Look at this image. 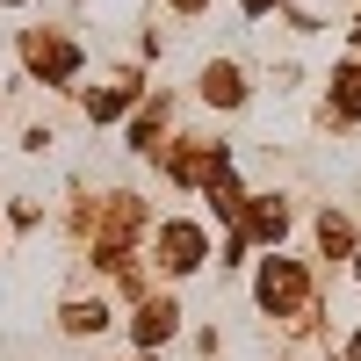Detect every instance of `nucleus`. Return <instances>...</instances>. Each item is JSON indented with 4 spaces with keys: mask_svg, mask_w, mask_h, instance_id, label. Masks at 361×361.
<instances>
[]
</instances>
